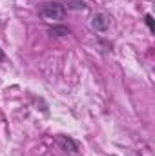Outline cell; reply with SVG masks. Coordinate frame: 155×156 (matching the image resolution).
Returning a JSON list of instances; mask_svg holds the SVG:
<instances>
[{
    "mask_svg": "<svg viewBox=\"0 0 155 156\" xmlns=\"http://www.w3.org/2000/svg\"><path fill=\"white\" fill-rule=\"evenodd\" d=\"M68 15V9L60 2H44L39 9V16L47 22H60Z\"/></svg>",
    "mask_w": 155,
    "mask_h": 156,
    "instance_id": "cell-1",
    "label": "cell"
},
{
    "mask_svg": "<svg viewBox=\"0 0 155 156\" xmlns=\"http://www.w3.org/2000/svg\"><path fill=\"white\" fill-rule=\"evenodd\" d=\"M110 24H112V16L108 13H104V11H99V13L93 15L89 26H91V29L95 33H106L110 29Z\"/></svg>",
    "mask_w": 155,
    "mask_h": 156,
    "instance_id": "cell-2",
    "label": "cell"
},
{
    "mask_svg": "<svg viewBox=\"0 0 155 156\" xmlns=\"http://www.w3.org/2000/svg\"><path fill=\"white\" fill-rule=\"evenodd\" d=\"M57 144L62 151L70 153V154H77L78 153V142L73 140L71 136H66V134H59L57 136Z\"/></svg>",
    "mask_w": 155,
    "mask_h": 156,
    "instance_id": "cell-3",
    "label": "cell"
},
{
    "mask_svg": "<svg viewBox=\"0 0 155 156\" xmlns=\"http://www.w3.org/2000/svg\"><path fill=\"white\" fill-rule=\"evenodd\" d=\"M47 35L49 37H55V38H62V37H68L70 35V27H66L62 24H55V26L47 27Z\"/></svg>",
    "mask_w": 155,
    "mask_h": 156,
    "instance_id": "cell-4",
    "label": "cell"
},
{
    "mask_svg": "<svg viewBox=\"0 0 155 156\" xmlns=\"http://www.w3.org/2000/svg\"><path fill=\"white\" fill-rule=\"evenodd\" d=\"M64 7L71 9V11H84L88 5H86V0H66Z\"/></svg>",
    "mask_w": 155,
    "mask_h": 156,
    "instance_id": "cell-5",
    "label": "cell"
},
{
    "mask_svg": "<svg viewBox=\"0 0 155 156\" xmlns=\"http://www.w3.org/2000/svg\"><path fill=\"white\" fill-rule=\"evenodd\" d=\"M144 24L148 26V29H150L152 33H155V20H153V16H152L150 13H146V15H144Z\"/></svg>",
    "mask_w": 155,
    "mask_h": 156,
    "instance_id": "cell-6",
    "label": "cell"
},
{
    "mask_svg": "<svg viewBox=\"0 0 155 156\" xmlns=\"http://www.w3.org/2000/svg\"><path fill=\"white\" fill-rule=\"evenodd\" d=\"M2 60H6V53H4V51L0 49V62H2Z\"/></svg>",
    "mask_w": 155,
    "mask_h": 156,
    "instance_id": "cell-7",
    "label": "cell"
}]
</instances>
